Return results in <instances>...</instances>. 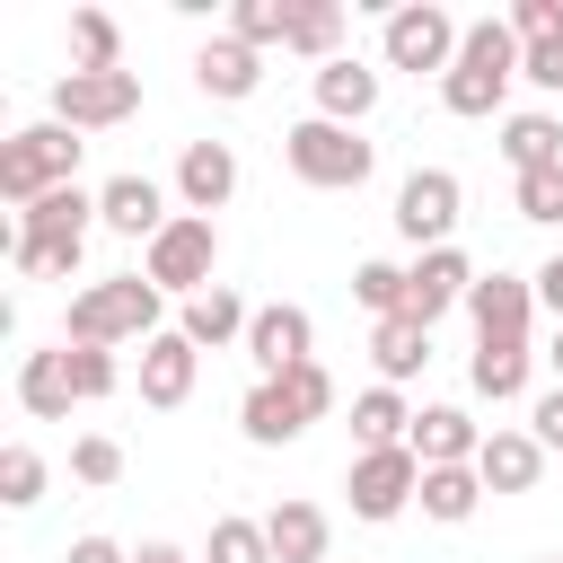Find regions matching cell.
I'll return each mask as SVG.
<instances>
[{
  "label": "cell",
  "mask_w": 563,
  "mask_h": 563,
  "mask_svg": "<svg viewBox=\"0 0 563 563\" xmlns=\"http://www.w3.org/2000/svg\"><path fill=\"white\" fill-rule=\"evenodd\" d=\"M405 422H413V413H405V396H396V387H361V396H352V431H361L369 449L405 440Z\"/></svg>",
  "instance_id": "obj_30"
},
{
  "label": "cell",
  "mask_w": 563,
  "mask_h": 563,
  "mask_svg": "<svg viewBox=\"0 0 563 563\" xmlns=\"http://www.w3.org/2000/svg\"><path fill=\"white\" fill-rule=\"evenodd\" d=\"M70 475H79V484H114V475H123V440H106V431L70 440Z\"/></svg>",
  "instance_id": "obj_36"
},
{
  "label": "cell",
  "mask_w": 563,
  "mask_h": 563,
  "mask_svg": "<svg viewBox=\"0 0 563 563\" xmlns=\"http://www.w3.org/2000/svg\"><path fill=\"white\" fill-rule=\"evenodd\" d=\"M475 501H484L475 466H422V510L431 519H475Z\"/></svg>",
  "instance_id": "obj_28"
},
{
  "label": "cell",
  "mask_w": 563,
  "mask_h": 563,
  "mask_svg": "<svg viewBox=\"0 0 563 563\" xmlns=\"http://www.w3.org/2000/svg\"><path fill=\"white\" fill-rule=\"evenodd\" d=\"M475 387H484L493 405H510V396L528 387V343H475Z\"/></svg>",
  "instance_id": "obj_29"
},
{
  "label": "cell",
  "mask_w": 563,
  "mask_h": 563,
  "mask_svg": "<svg viewBox=\"0 0 563 563\" xmlns=\"http://www.w3.org/2000/svg\"><path fill=\"white\" fill-rule=\"evenodd\" d=\"M62 369H70V396H114V361L97 343H62Z\"/></svg>",
  "instance_id": "obj_35"
},
{
  "label": "cell",
  "mask_w": 563,
  "mask_h": 563,
  "mask_svg": "<svg viewBox=\"0 0 563 563\" xmlns=\"http://www.w3.org/2000/svg\"><path fill=\"white\" fill-rule=\"evenodd\" d=\"M194 352H202V343H194L185 325H176V334H150V343H141V405H185V396H194Z\"/></svg>",
  "instance_id": "obj_12"
},
{
  "label": "cell",
  "mask_w": 563,
  "mask_h": 563,
  "mask_svg": "<svg viewBox=\"0 0 563 563\" xmlns=\"http://www.w3.org/2000/svg\"><path fill=\"white\" fill-rule=\"evenodd\" d=\"M176 194H185V202L211 220V211L238 194V158H229V141H194V150L176 158Z\"/></svg>",
  "instance_id": "obj_14"
},
{
  "label": "cell",
  "mask_w": 563,
  "mask_h": 563,
  "mask_svg": "<svg viewBox=\"0 0 563 563\" xmlns=\"http://www.w3.org/2000/svg\"><path fill=\"white\" fill-rule=\"evenodd\" d=\"M290 53H317V62H334V44H343V9H325V0H308V9H290V35H282Z\"/></svg>",
  "instance_id": "obj_31"
},
{
  "label": "cell",
  "mask_w": 563,
  "mask_h": 563,
  "mask_svg": "<svg viewBox=\"0 0 563 563\" xmlns=\"http://www.w3.org/2000/svg\"><path fill=\"white\" fill-rule=\"evenodd\" d=\"M246 352H255V369H264V378H282V369H299V361H317V352H308V308H255Z\"/></svg>",
  "instance_id": "obj_13"
},
{
  "label": "cell",
  "mask_w": 563,
  "mask_h": 563,
  "mask_svg": "<svg viewBox=\"0 0 563 563\" xmlns=\"http://www.w3.org/2000/svg\"><path fill=\"white\" fill-rule=\"evenodd\" d=\"M466 308H475V343H528V308H537V290H528L519 273H493V282L466 290Z\"/></svg>",
  "instance_id": "obj_11"
},
{
  "label": "cell",
  "mask_w": 563,
  "mask_h": 563,
  "mask_svg": "<svg viewBox=\"0 0 563 563\" xmlns=\"http://www.w3.org/2000/svg\"><path fill=\"white\" fill-rule=\"evenodd\" d=\"M238 422H246V440H255V449H282V440H299V431H308V413H299V396H290L282 378H255V396H246V413H238Z\"/></svg>",
  "instance_id": "obj_18"
},
{
  "label": "cell",
  "mask_w": 563,
  "mask_h": 563,
  "mask_svg": "<svg viewBox=\"0 0 563 563\" xmlns=\"http://www.w3.org/2000/svg\"><path fill=\"white\" fill-rule=\"evenodd\" d=\"M70 563H132V554H123L114 537H79V545H70Z\"/></svg>",
  "instance_id": "obj_43"
},
{
  "label": "cell",
  "mask_w": 563,
  "mask_h": 563,
  "mask_svg": "<svg viewBox=\"0 0 563 563\" xmlns=\"http://www.w3.org/2000/svg\"><path fill=\"white\" fill-rule=\"evenodd\" d=\"M246 325H255V317H246V299H238V290H220V282L185 308V334H194V343H211V352H220V343H238Z\"/></svg>",
  "instance_id": "obj_25"
},
{
  "label": "cell",
  "mask_w": 563,
  "mask_h": 563,
  "mask_svg": "<svg viewBox=\"0 0 563 563\" xmlns=\"http://www.w3.org/2000/svg\"><path fill=\"white\" fill-rule=\"evenodd\" d=\"M18 405H26L35 422H62V413H70V369H62V352H26V369H18Z\"/></svg>",
  "instance_id": "obj_24"
},
{
  "label": "cell",
  "mask_w": 563,
  "mask_h": 563,
  "mask_svg": "<svg viewBox=\"0 0 563 563\" xmlns=\"http://www.w3.org/2000/svg\"><path fill=\"white\" fill-rule=\"evenodd\" d=\"M70 167H79L70 123H26V132L0 141V194H9V202H44V194H62Z\"/></svg>",
  "instance_id": "obj_3"
},
{
  "label": "cell",
  "mask_w": 563,
  "mask_h": 563,
  "mask_svg": "<svg viewBox=\"0 0 563 563\" xmlns=\"http://www.w3.org/2000/svg\"><path fill=\"white\" fill-rule=\"evenodd\" d=\"M211 563H273L264 519H220V528H211Z\"/></svg>",
  "instance_id": "obj_33"
},
{
  "label": "cell",
  "mask_w": 563,
  "mask_h": 563,
  "mask_svg": "<svg viewBox=\"0 0 563 563\" xmlns=\"http://www.w3.org/2000/svg\"><path fill=\"white\" fill-rule=\"evenodd\" d=\"M282 150H290V176L299 185H325V194H352L369 176V141H352V123H325V114H308Z\"/></svg>",
  "instance_id": "obj_4"
},
{
  "label": "cell",
  "mask_w": 563,
  "mask_h": 563,
  "mask_svg": "<svg viewBox=\"0 0 563 563\" xmlns=\"http://www.w3.org/2000/svg\"><path fill=\"white\" fill-rule=\"evenodd\" d=\"M229 35H238V44H282V35H290V9H273V0H238V9H229Z\"/></svg>",
  "instance_id": "obj_34"
},
{
  "label": "cell",
  "mask_w": 563,
  "mask_h": 563,
  "mask_svg": "<svg viewBox=\"0 0 563 563\" xmlns=\"http://www.w3.org/2000/svg\"><path fill=\"white\" fill-rule=\"evenodd\" d=\"M413 493H422L413 440H387V449H361V457H352V510H361V519H396Z\"/></svg>",
  "instance_id": "obj_6"
},
{
  "label": "cell",
  "mask_w": 563,
  "mask_h": 563,
  "mask_svg": "<svg viewBox=\"0 0 563 563\" xmlns=\"http://www.w3.org/2000/svg\"><path fill=\"white\" fill-rule=\"evenodd\" d=\"M70 70H123V35L106 9H70Z\"/></svg>",
  "instance_id": "obj_26"
},
{
  "label": "cell",
  "mask_w": 563,
  "mask_h": 563,
  "mask_svg": "<svg viewBox=\"0 0 563 563\" xmlns=\"http://www.w3.org/2000/svg\"><path fill=\"white\" fill-rule=\"evenodd\" d=\"M211 255H220V238H211V220L202 211H185V220H167L158 238H150V282L158 290H211Z\"/></svg>",
  "instance_id": "obj_7"
},
{
  "label": "cell",
  "mask_w": 563,
  "mask_h": 563,
  "mask_svg": "<svg viewBox=\"0 0 563 563\" xmlns=\"http://www.w3.org/2000/svg\"><path fill=\"white\" fill-rule=\"evenodd\" d=\"M378 106V70H361V62H325L317 70V114L325 123H361Z\"/></svg>",
  "instance_id": "obj_21"
},
{
  "label": "cell",
  "mask_w": 563,
  "mask_h": 563,
  "mask_svg": "<svg viewBox=\"0 0 563 563\" xmlns=\"http://www.w3.org/2000/svg\"><path fill=\"white\" fill-rule=\"evenodd\" d=\"M537 299H545V308H554V317H563V255H554V264H545V273H537Z\"/></svg>",
  "instance_id": "obj_44"
},
{
  "label": "cell",
  "mask_w": 563,
  "mask_h": 563,
  "mask_svg": "<svg viewBox=\"0 0 563 563\" xmlns=\"http://www.w3.org/2000/svg\"><path fill=\"white\" fill-rule=\"evenodd\" d=\"M519 79H528V88H563V35L519 44Z\"/></svg>",
  "instance_id": "obj_40"
},
{
  "label": "cell",
  "mask_w": 563,
  "mask_h": 563,
  "mask_svg": "<svg viewBox=\"0 0 563 563\" xmlns=\"http://www.w3.org/2000/svg\"><path fill=\"white\" fill-rule=\"evenodd\" d=\"M519 220H563V167L519 176Z\"/></svg>",
  "instance_id": "obj_38"
},
{
  "label": "cell",
  "mask_w": 563,
  "mask_h": 563,
  "mask_svg": "<svg viewBox=\"0 0 563 563\" xmlns=\"http://www.w3.org/2000/svg\"><path fill=\"white\" fill-rule=\"evenodd\" d=\"M88 211H97V202H88L79 185H62V194H44V202L18 211V238H26V246H79V238H88Z\"/></svg>",
  "instance_id": "obj_16"
},
{
  "label": "cell",
  "mask_w": 563,
  "mask_h": 563,
  "mask_svg": "<svg viewBox=\"0 0 563 563\" xmlns=\"http://www.w3.org/2000/svg\"><path fill=\"white\" fill-rule=\"evenodd\" d=\"M537 440H545V449H563V387H554V396H537Z\"/></svg>",
  "instance_id": "obj_42"
},
{
  "label": "cell",
  "mask_w": 563,
  "mask_h": 563,
  "mask_svg": "<svg viewBox=\"0 0 563 563\" xmlns=\"http://www.w3.org/2000/svg\"><path fill=\"white\" fill-rule=\"evenodd\" d=\"M510 79H519V35L484 18V26H466V44H457V62L440 79V106L449 114H493L510 97Z\"/></svg>",
  "instance_id": "obj_1"
},
{
  "label": "cell",
  "mask_w": 563,
  "mask_h": 563,
  "mask_svg": "<svg viewBox=\"0 0 563 563\" xmlns=\"http://www.w3.org/2000/svg\"><path fill=\"white\" fill-rule=\"evenodd\" d=\"M484 440H475V422L457 413V405H431V413H413V457L422 466H466Z\"/></svg>",
  "instance_id": "obj_19"
},
{
  "label": "cell",
  "mask_w": 563,
  "mask_h": 563,
  "mask_svg": "<svg viewBox=\"0 0 563 563\" xmlns=\"http://www.w3.org/2000/svg\"><path fill=\"white\" fill-rule=\"evenodd\" d=\"M141 106V79L132 70H62L53 79V114L70 123V132H106V123H123Z\"/></svg>",
  "instance_id": "obj_5"
},
{
  "label": "cell",
  "mask_w": 563,
  "mask_h": 563,
  "mask_svg": "<svg viewBox=\"0 0 563 563\" xmlns=\"http://www.w3.org/2000/svg\"><path fill=\"white\" fill-rule=\"evenodd\" d=\"M0 501H18V510H26V501H44V457H35L26 440H9V449H0Z\"/></svg>",
  "instance_id": "obj_32"
},
{
  "label": "cell",
  "mask_w": 563,
  "mask_h": 563,
  "mask_svg": "<svg viewBox=\"0 0 563 563\" xmlns=\"http://www.w3.org/2000/svg\"><path fill=\"white\" fill-rule=\"evenodd\" d=\"M501 158H510L519 176L563 167V123H554V114H510V123H501Z\"/></svg>",
  "instance_id": "obj_23"
},
{
  "label": "cell",
  "mask_w": 563,
  "mask_h": 563,
  "mask_svg": "<svg viewBox=\"0 0 563 563\" xmlns=\"http://www.w3.org/2000/svg\"><path fill=\"white\" fill-rule=\"evenodd\" d=\"M132 563H185V554H176V545H141Z\"/></svg>",
  "instance_id": "obj_45"
},
{
  "label": "cell",
  "mask_w": 563,
  "mask_h": 563,
  "mask_svg": "<svg viewBox=\"0 0 563 563\" xmlns=\"http://www.w3.org/2000/svg\"><path fill=\"white\" fill-rule=\"evenodd\" d=\"M369 352H378V369H387V387H396V378H413V369L431 361V325H413V317H378V343H369Z\"/></svg>",
  "instance_id": "obj_27"
},
{
  "label": "cell",
  "mask_w": 563,
  "mask_h": 563,
  "mask_svg": "<svg viewBox=\"0 0 563 563\" xmlns=\"http://www.w3.org/2000/svg\"><path fill=\"white\" fill-rule=\"evenodd\" d=\"M449 220H457V176L449 167H413L405 194H396V229L422 246V238H449Z\"/></svg>",
  "instance_id": "obj_9"
},
{
  "label": "cell",
  "mask_w": 563,
  "mask_h": 563,
  "mask_svg": "<svg viewBox=\"0 0 563 563\" xmlns=\"http://www.w3.org/2000/svg\"><path fill=\"white\" fill-rule=\"evenodd\" d=\"M510 35H519V44H537V35H563V9H554V0H519Z\"/></svg>",
  "instance_id": "obj_41"
},
{
  "label": "cell",
  "mask_w": 563,
  "mask_h": 563,
  "mask_svg": "<svg viewBox=\"0 0 563 563\" xmlns=\"http://www.w3.org/2000/svg\"><path fill=\"white\" fill-rule=\"evenodd\" d=\"M554 369H563V334H554Z\"/></svg>",
  "instance_id": "obj_46"
},
{
  "label": "cell",
  "mask_w": 563,
  "mask_h": 563,
  "mask_svg": "<svg viewBox=\"0 0 563 563\" xmlns=\"http://www.w3.org/2000/svg\"><path fill=\"white\" fill-rule=\"evenodd\" d=\"M352 290H361V308L405 317V273H396V264H361V273H352Z\"/></svg>",
  "instance_id": "obj_37"
},
{
  "label": "cell",
  "mask_w": 563,
  "mask_h": 563,
  "mask_svg": "<svg viewBox=\"0 0 563 563\" xmlns=\"http://www.w3.org/2000/svg\"><path fill=\"white\" fill-rule=\"evenodd\" d=\"M194 79L211 88V97H255V44H238V35H211L202 44V62H194Z\"/></svg>",
  "instance_id": "obj_22"
},
{
  "label": "cell",
  "mask_w": 563,
  "mask_h": 563,
  "mask_svg": "<svg viewBox=\"0 0 563 563\" xmlns=\"http://www.w3.org/2000/svg\"><path fill=\"white\" fill-rule=\"evenodd\" d=\"M264 537H273V563H325V510L317 501H282L273 519H264Z\"/></svg>",
  "instance_id": "obj_20"
},
{
  "label": "cell",
  "mask_w": 563,
  "mask_h": 563,
  "mask_svg": "<svg viewBox=\"0 0 563 563\" xmlns=\"http://www.w3.org/2000/svg\"><path fill=\"white\" fill-rule=\"evenodd\" d=\"M123 334H158V282H141V273H114V282H97V290H79L70 299V343H123Z\"/></svg>",
  "instance_id": "obj_2"
},
{
  "label": "cell",
  "mask_w": 563,
  "mask_h": 563,
  "mask_svg": "<svg viewBox=\"0 0 563 563\" xmlns=\"http://www.w3.org/2000/svg\"><path fill=\"white\" fill-rule=\"evenodd\" d=\"M282 387L299 396V413H308V422L334 405V378H325V361H299V369H282Z\"/></svg>",
  "instance_id": "obj_39"
},
{
  "label": "cell",
  "mask_w": 563,
  "mask_h": 563,
  "mask_svg": "<svg viewBox=\"0 0 563 563\" xmlns=\"http://www.w3.org/2000/svg\"><path fill=\"white\" fill-rule=\"evenodd\" d=\"M475 475H484L493 493H528V484L545 475V440H537V431H493V440L475 449Z\"/></svg>",
  "instance_id": "obj_15"
},
{
  "label": "cell",
  "mask_w": 563,
  "mask_h": 563,
  "mask_svg": "<svg viewBox=\"0 0 563 563\" xmlns=\"http://www.w3.org/2000/svg\"><path fill=\"white\" fill-rule=\"evenodd\" d=\"M466 290H475L466 255H457V246H431V255L405 273V317H413V325H431V317H440V308H457Z\"/></svg>",
  "instance_id": "obj_10"
},
{
  "label": "cell",
  "mask_w": 563,
  "mask_h": 563,
  "mask_svg": "<svg viewBox=\"0 0 563 563\" xmlns=\"http://www.w3.org/2000/svg\"><path fill=\"white\" fill-rule=\"evenodd\" d=\"M97 220L114 229V238H158L167 220H158V185L150 176H114L106 194H97Z\"/></svg>",
  "instance_id": "obj_17"
},
{
  "label": "cell",
  "mask_w": 563,
  "mask_h": 563,
  "mask_svg": "<svg viewBox=\"0 0 563 563\" xmlns=\"http://www.w3.org/2000/svg\"><path fill=\"white\" fill-rule=\"evenodd\" d=\"M457 44H466V26H457L449 9H396V18H387V62H396V70H440V79H449Z\"/></svg>",
  "instance_id": "obj_8"
}]
</instances>
